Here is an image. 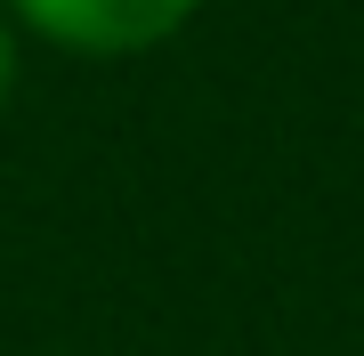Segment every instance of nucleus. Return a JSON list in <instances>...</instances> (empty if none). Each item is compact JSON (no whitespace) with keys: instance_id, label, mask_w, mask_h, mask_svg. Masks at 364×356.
Listing matches in <instances>:
<instances>
[{"instance_id":"f257e3e1","label":"nucleus","mask_w":364,"mask_h":356,"mask_svg":"<svg viewBox=\"0 0 364 356\" xmlns=\"http://www.w3.org/2000/svg\"><path fill=\"white\" fill-rule=\"evenodd\" d=\"M203 0H9V25L73 57H146L195 25Z\"/></svg>"},{"instance_id":"f03ea898","label":"nucleus","mask_w":364,"mask_h":356,"mask_svg":"<svg viewBox=\"0 0 364 356\" xmlns=\"http://www.w3.org/2000/svg\"><path fill=\"white\" fill-rule=\"evenodd\" d=\"M9 90H16V25L0 9V106H9Z\"/></svg>"}]
</instances>
